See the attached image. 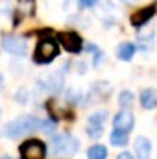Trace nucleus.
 Segmentation results:
<instances>
[{"label":"nucleus","mask_w":157,"mask_h":159,"mask_svg":"<svg viewBox=\"0 0 157 159\" xmlns=\"http://www.w3.org/2000/svg\"><path fill=\"white\" fill-rule=\"evenodd\" d=\"M41 129V120L34 115H22L19 119L11 120L4 126L2 129V135L6 139H20L24 135H30L34 131Z\"/></svg>","instance_id":"1"},{"label":"nucleus","mask_w":157,"mask_h":159,"mask_svg":"<svg viewBox=\"0 0 157 159\" xmlns=\"http://www.w3.org/2000/svg\"><path fill=\"white\" fill-rule=\"evenodd\" d=\"M52 156L57 159H69L79 150V141L70 133H57L52 137Z\"/></svg>","instance_id":"2"},{"label":"nucleus","mask_w":157,"mask_h":159,"mask_svg":"<svg viewBox=\"0 0 157 159\" xmlns=\"http://www.w3.org/2000/svg\"><path fill=\"white\" fill-rule=\"evenodd\" d=\"M59 54V46L54 39H41L35 52H34V61L39 65H46L50 61L56 59V56Z\"/></svg>","instance_id":"3"},{"label":"nucleus","mask_w":157,"mask_h":159,"mask_svg":"<svg viewBox=\"0 0 157 159\" xmlns=\"http://www.w3.org/2000/svg\"><path fill=\"white\" fill-rule=\"evenodd\" d=\"M20 159H44L46 157V144L39 139H28L19 146Z\"/></svg>","instance_id":"4"},{"label":"nucleus","mask_w":157,"mask_h":159,"mask_svg":"<svg viewBox=\"0 0 157 159\" xmlns=\"http://www.w3.org/2000/svg\"><path fill=\"white\" fill-rule=\"evenodd\" d=\"M2 48L17 57H22L28 54V41L24 37H15V35H4L2 37Z\"/></svg>","instance_id":"5"},{"label":"nucleus","mask_w":157,"mask_h":159,"mask_svg":"<svg viewBox=\"0 0 157 159\" xmlns=\"http://www.w3.org/2000/svg\"><path fill=\"white\" fill-rule=\"evenodd\" d=\"M39 85L52 94H59L63 91V74H57V72L48 74V76L39 80Z\"/></svg>","instance_id":"6"},{"label":"nucleus","mask_w":157,"mask_h":159,"mask_svg":"<svg viewBox=\"0 0 157 159\" xmlns=\"http://www.w3.org/2000/svg\"><path fill=\"white\" fill-rule=\"evenodd\" d=\"M59 43L65 46L67 52H72V54H78L79 50H81V46H83L81 37H79L78 34H74V32H63V34H59Z\"/></svg>","instance_id":"7"},{"label":"nucleus","mask_w":157,"mask_h":159,"mask_svg":"<svg viewBox=\"0 0 157 159\" xmlns=\"http://www.w3.org/2000/svg\"><path fill=\"white\" fill-rule=\"evenodd\" d=\"M113 126H115V129H122V131H131L133 129V126H135V117H133V113L129 111V109H122V111H118L115 120H113Z\"/></svg>","instance_id":"8"},{"label":"nucleus","mask_w":157,"mask_h":159,"mask_svg":"<svg viewBox=\"0 0 157 159\" xmlns=\"http://www.w3.org/2000/svg\"><path fill=\"white\" fill-rule=\"evenodd\" d=\"M135 159H152V141L146 137H137L135 141Z\"/></svg>","instance_id":"9"},{"label":"nucleus","mask_w":157,"mask_h":159,"mask_svg":"<svg viewBox=\"0 0 157 159\" xmlns=\"http://www.w3.org/2000/svg\"><path fill=\"white\" fill-rule=\"evenodd\" d=\"M141 106L144 109H155L157 107V91L148 87V89H142L141 93Z\"/></svg>","instance_id":"10"},{"label":"nucleus","mask_w":157,"mask_h":159,"mask_svg":"<svg viewBox=\"0 0 157 159\" xmlns=\"http://www.w3.org/2000/svg\"><path fill=\"white\" fill-rule=\"evenodd\" d=\"M154 13H155V6H150V7H146V9H141L139 13H135V15L131 17V24L137 26V28L144 26V24L154 17Z\"/></svg>","instance_id":"11"},{"label":"nucleus","mask_w":157,"mask_h":159,"mask_svg":"<svg viewBox=\"0 0 157 159\" xmlns=\"http://www.w3.org/2000/svg\"><path fill=\"white\" fill-rule=\"evenodd\" d=\"M34 11H35V2L34 0H17V7H15L17 19L30 17V15H34Z\"/></svg>","instance_id":"12"},{"label":"nucleus","mask_w":157,"mask_h":159,"mask_svg":"<svg viewBox=\"0 0 157 159\" xmlns=\"http://www.w3.org/2000/svg\"><path fill=\"white\" fill-rule=\"evenodd\" d=\"M135 50H137V46H135L133 43H122L117 48L118 59H122V61H131L133 56H135Z\"/></svg>","instance_id":"13"},{"label":"nucleus","mask_w":157,"mask_h":159,"mask_svg":"<svg viewBox=\"0 0 157 159\" xmlns=\"http://www.w3.org/2000/svg\"><path fill=\"white\" fill-rule=\"evenodd\" d=\"M109 143L113 146H126L129 143V135L128 131H122V129H113L111 131V137H109Z\"/></svg>","instance_id":"14"},{"label":"nucleus","mask_w":157,"mask_h":159,"mask_svg":"<svg viewBox=\"0 0 157 159\" xmlns=\"http://www.w3.org/2000/svg\"><path fill=\"white\" fill-rule=\"evenodd\" d=\"M87 159H107V148L104 144H92L87 150Z\"/></svg>","instance_id":"15"},{"label":"nucleus","mask_w":157,"mask_h":159,"mask_svg":"<svg viewBox=\"0 0 157 159\" xmlns=\"http://www.w3.org/2000/svg\"><path fill=\"white\" fill-rule=\"evenodd\" d=\"M133 100H135V96H133L131 91H122V93L118 94V104H120V107H124V109L131 107V106H133Z\"/></svg>","instance_id":"16"},{"label":"nucleus","mask_w":157,"mask_h":159,"mask_svg":"<svg viewBox=\"0 0 157 159\" xmlns=\"http://www.w3.org/2000/svg\"><path fill=\"white\" fill-rule=\"evenodd\" d=\"M104 133V124H94V122H87V135L92 139H100Z\"/></svg>","instance_id":"17"},{"label":"nucleus","mask_w":157,"mask_h":159,"mask_svg":"<svg viewBox=\"0 0 157 159\" xmlns=\"http://www.w3.org/2000/svg\"><path fill=\"white\" fill-rule=\"evenodd\" d=\"M65 98H67V102H69V104H78L79 98H83V96H81V91H79L78 87H70V89L67 91Z\"/></svg>","instance_id":"18"},{"label":"nucleus","mask_w":157,"mask_h":159,"mask_svg":"<svg viewBox=\"0 0 157 159\" xmlns=\"http://www.w3.org/2000/svg\"><path fill=\"white\" fill-rule=\"evenodd\" d=\"M107 120V111H94V113H91L89 115V119H87V122H94V124H104Z\"/></svg>","instance_id":"19"},{"label":"nucleus","mask_w":157,"mask_h":159,"mask_svg":"<svg viewBox=\"0 0 157 159\" xmlns=\"http://www.w3.org/2000/svg\"><path fill=\"white\" fill-rule=\"evenodd\" d=\"M56 120L54 119H46V120H41V129L44 131V133H48V135H54V131H56Z\"/></svg>","instance_id":"20"},{"label":"nucleus","mask_w":157,"mask_h":159,"mask_svg":"<svg viewBox=\"0 0 157 159\" xmlns=\"http://www.w3.org/2000/svg\"><path fill=\"white\" fill-rule=\"evenodd\" d=\"M87 50L94 52V61H92V65H94V67H98V65L104 61V52H102L100 48H96L94 44H89V46H87Z\"/></svg>","instance_id":"21"},{"label":"nucleus","mask_w":157,"mask_h":159,"mask_svg":"<svg viewBox=\"0 0 157 159\" xmlns=\"http://www.w3.org/2000/svg\"><path fill=\"white\" fill-rule=\"evenodd\" d=\"M17 102H19V104H26V102H28V93H26V89H20V91L17 93Z\"/></svg>","instance_id":"22"},{"label":"nucleus","mask_w":157,"mask_h":159,"mask_svg":"<svg viewBox=\"0 0 157 159\" xmlns=\"http://www.w3.org/2000/svg\"><path fill=\"white\" fill-rule=\"evenodd\" d=\"M98 0H79V6L81 7H92Z\"/></svg>","instance_id":"23"},{"label":"nucleus","mask_w":157,"mask_h":159,"mask_svg":"<svg viewBox=\"0 0 157 159\" xmlns=\"http://www.w3.org/2000/svg\"><path fill=\"white\" fill-rule=\"evenodd\" d=\"M117 159H135V156H131V152H120Z\"/></svg>","instance_id":"24"},{"label":"nucleus","mask_w":157,"mask_h":159,"mask_svg":"<svg viewBox=\"0 0 157 159\" xmlns=\"http://www.w3.org/2000/svg\"><path fill=\"white\" fill-rule=\"evenodd\" d=\"M2 89H4V76L0 74V91H2Z\"/></svg>","instance_id":"25"},{"label":"nucleus","mask_w":157,"mask_h":159,"mask_svg":"<svg viewBox=\"0 0 157 159\" xmlns=\"http://www.w3.org/2000/svg\"><path fill=\"white\" fill-rule=\"evenodd\" d=\"M122 2H126V4H131V2H137V0H122Z\"/></svg>","instance_id":"26"},{"label":"nucleus","mask_w":157,"mask_h":159,"mask_svg":"<svg viewBox=\"0 0 157 159\" xmlns=\"http://www.w3.org/2000/svg\"><path fill=\"white\" fill-rule=\"evenodd\" d=\"M0 159H13V157H9V156H4V157H0Z\"/></svg>","instance_id":"27"}]
</instances>
